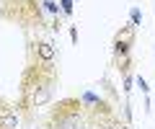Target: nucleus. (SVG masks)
<instances>
[{
    "mask_svg": "<svg viewBox=\"0 0 155 129\" xmlns=\"http://www.w3.org/2000/svg\"><path fill=\"white\" fill-rule=\"evenodd\" d=\"M0 127L3 129H16L18 127V116L13 111H3L0 114Z\"/></svg>",
    "mask_w": 155,
    "mask_h": 129,
    "instance_id": "f257e3e1",
    "label": "nucleus"
},
{
    "mask_svg": "<svg viewBox=\"0 0 155 129\" xmlns=\"http://www.w3.org/2000/svg\"><path fill=\"white\" fill-rule=\"evenodd\" d=\"M39 54H41V60H52V57H54L52 44H41V47H39Z\"/></svg>",
    "mask_w": 155,
    "mask_h": 129,
    "instance_id": "f03ea898",
    "label": "nucleus"
},
{
    "mask_svg": "<svg viewBox=\"0 0 155 129\" xmlns=\"http://www.w3.org/2000/svg\"><path fill=\"white\" fill-rule=\"evenodd\" d=\"M47 98H49V90H39V93H34V101H36V103H41V101H47Z\"/></svg>",
    "mask_w": 155,
    "mask_h": 129,
    "instance_id": "7ed1b4c3",
    "label": "nucleus"
},
{
    "mask_svg": "<svg viewBox=\"0 0 155 129\" xmlns=\"http://www.w3.org/2000/svg\"><path fill=\"white\" fill-rule=\"evenodd\" d=\"M44 5H47V11H52V13H54V11H57V5H54V3H52V0H47Z\"/></svg>",
    "mask_w": 155,
    "mask_h": 129,
    "instance_id": "20e7f679",
    "label": "nucleus"
},
{
    "mask_svg": "<svg viewBox=\"0 0 155 129\" xmlns=\"http://www.w3.org/2000/svg\"><path fill=\"white\" fill-rule=\"evenodd\" d=\"M62 8H65V11H70V8H72V3H70V0H62Z\"/></svg>",
    "mask_w": 155,
    "mask_h": 129,
    "instance_id": "39448f33",
    "label": "nucleus"
},
{
    "mask_svg": "<svg viewBox=\"0 0 155 129\" xmlns=\"http://www.w3.org/2000/svg\"><path fill=\"white\" fill-rule=\"evenodd\" d=\"M104 129H122L119 124H109V127H104Z\"/></svg>",
    "mask_w": 155,
    "mask_h": 129,
    "instance_id": "423d86ee",
    "label": "nucleus"
}]
</instances>
